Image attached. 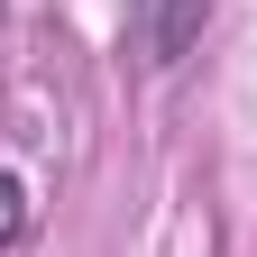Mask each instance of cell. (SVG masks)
Listing matches in <instances>:
<instances>
[{
    "label": "cell",
    "instance_id": "obj_1",
    "mask_svg": "<svg viewBox=\"0 0 257 257\" xmlns=\"http://www.w3.org/2000/svg\"><path fill=\"white\" fill-rule=\"evenodd\" d=\"M202 10H211V0H138V19H147V55L175 64V55L193 46V28H202Z\"/></svg>",
    "mask_w": 257,
    "mask_h": 257
},
{
    "label": "cell",
    "instance_id": "obj_2",
    "mask_svg": "<svg viewBox=\"0 0 257 257\" xmlns=\"http://www.w3.org/2000/svg\"><path fill=\"white\" fill-rule=\"evenodd\" d=\"M19 230H28V202H19V184H10V175H0V248H10Z\"/></svg>",
    "mask_w": 257,
    "mask_h": 257
}]
</instances>
